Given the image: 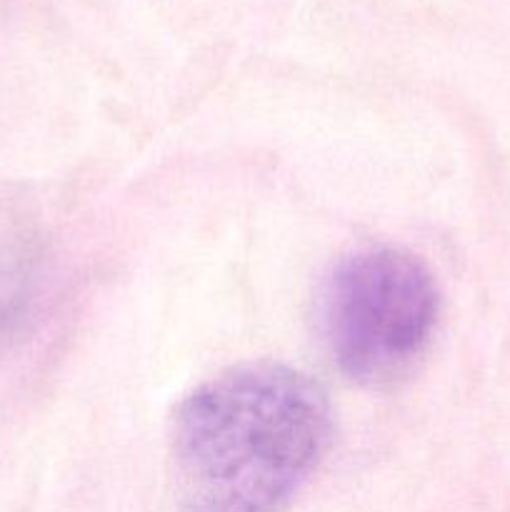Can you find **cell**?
Masks as SVG:
<instances>
[{"instance_id":"6da1fadb","label":"cell","mask_w":510,"mask_h":512,"mask_svg":"<svg viewBox=\"0 0 510 512\" xmlns=\"http://www.w3.org/2000/svg\"><path fill=\"white\" fill-rule=\"evenodd\" d=\"M318 380L245 363L190 390L173 413L170 485L180 512H285L333 445Z\"/></svg>"},{"instance_id":"7a4b0ae2","label":"cell","mask_w":510,"mask_h":512,"mask_svg":"<svg viewBox=\"0 0 510 512\" xmlns=\"http://www.w3.org/2000/svg\"><path fill=\"white\" fill-rule=\"evenodd\" d=\"M440 293L418 255L393 245L350 250L325 275L318 333L333 368L363 388H395L428 355Z\"/></svg>"}]
</instances>
